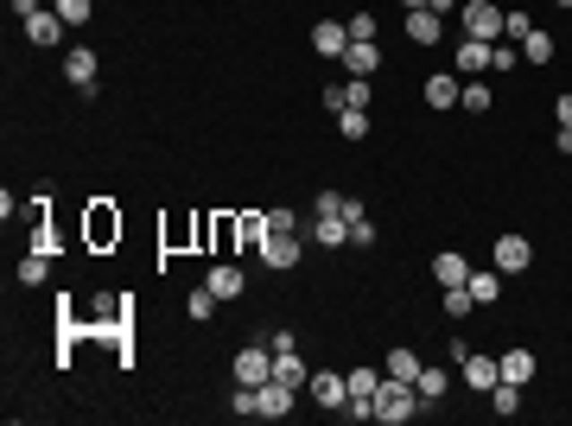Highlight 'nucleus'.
<instances>
[{
    "mask_svg": "<svg viewBox=\"0 0 572 426\" xmlns=\"http://www.w3.org/2000/svg\"><path fill=\"white\" fill-rule=\"evenodd\" d=\"M413 413H420V388L382 376V388H376V420H382V426H407Z\"/></svg>",
    "mask_w": 572,
    "mask_h": 426,
    "instance_id": "obj_1",
    "label": "nucleus"
},
{
    "mask_svg": "<svg viewBox=\"0 0 572 426\" xmlns=\"http://www.w3.org/2000/svg\"><path fill=\"white\" fill-rule=\"evenodd\" d=\"M503 26H509V13L496 7V0H464V39L496 45V39H503Z\"/></svg>",
    "mask_w": 572,
    "mask_h": 426,
    "instance_id": "obj_2",
    "label": "nucleus"
},
{
    "mask_svg": "<svg viewBox=\"0 0 572 426\" xmlns=\"http://www.w3.org/2000/svg\"><path fill=\"white\" fill-rule=\"evenodd\" d=\"M299 407V388L293 382H280V376H267L261 388H255V413L261 420H286V413H293Z\"/></svg>",
    "mask_w": 572,
    "mask_h": 426,
    "instance_id": "obj_3",
    "label": "nucleus"
},
{
    "mask_svg": "<svg viewBox=\"0 0 572 426\" xmlns=\"http://www.w3.org/2000/svg\"><path fill=\"white\" fill-rule=\"evenodd\" d=\"M299 255H306V248H299V230H273V236L261 242V255H255V261H261V267H273V274H286V267H299Z\"/></svg>",
    "mask_w": 572,
    "mask_h": 426,
    "instance_id": "obj_4",
    "label": "nucleus"
},
{
    "mask_svg": "<svg viewBox=\"0 0 572 426\" xmlns=\"http://www.w3.org/2000/svg\"><path fill=\"white\" fill-rule=\"evenodd\" d=\"M528 261H534L528 236H496V248H490V267L496 274H528Z\"/></svg>",
    "mask_w": 572,
    "mask_h": 426,
    "instance_id": "obj_5",
    "label": "nucleus"
},
{
    "mask_svg": "<svg viewBox=\"0 0 572 426\" xmlns=\"http://www.w3.org/2000/svg\"><path fill=\"white\" fill-rule=\"evenodd\" d=\"M64 77H70V90L96 96V51H90V45H70V51H64Z\"/></svg>",
    "mask_w": 572,
    "mask_h": 426,
    "instance_id": "obj_6",
    "label": "nucleus"
},
{
    "mask_svg": "<svg viewBox=\"0 0 572 426\" xmlns=\"http://www.w3.org/2000/svg\"><path fill=\"white\" fill-rule=\"evenodd\" d=\"M267 376H273V357H267L261 343H248L242 357H236V388H261Z\"/></svg>",
    "mask_w": 572,
    "mask_h": 426,
    "instance_id": "obj_7",
    "label": "nucleus"
},
{
    "mask_svg": "<svg viewBox=\"0 0 572 426\" xmlns=\"http://www.w3.org/2000/svg\"><path fill=\"white\" fill-rule=\"evenodd\" d=\"M26 39H32L39 51H51V45H64V13H57V7H39V13L26 20Z\"/></svg>",
    "mask_w": 572,
    "mask_h": 426,
    "instance_id": "obj_8",
    "label": "nucleus"
},
{
    "mask_svg": "<svg viewBox=\"0 0 572 426\" xmlns=\"http://www.w3.org/2000/svg\"><path fill=\"white\" fill-rule=\"evenodd\" d=\"M490 51H496V45H483V39H464V45L452 51V70H458L464 83H471V77H483V70H490Z\"/></svg>",
    "mask_w": 572,
    "mask_h": 426,
    "instance_id": "obj_9",
    "label": "nucleus"
},
{
    "mask_svg": "<svg viewBox=\"0 0 572 426\" xmlns=\"http://www.w3.org/2000/svg\"><path fill=\"white\" fill-rule=\"evenodd\" d=\"M458 96H464V77H458V70L426 77V109H458Z\"/></svg>",
    "mask_w": 572,
    "mask_h": 426,
    "instance_id": "obj_10",
    "label": "nucleus"
},
{
    "mask_svg": "<svg viewBox=\"0 0 572 426\" xmlns=\"http://www.w3.org/2000/svg\"><path fill=\"white\" fill-rule=\"evenodd\" d=\"M407 39H413L420 51H433V45L446 39V20H439L433 7H420V13H407Z\"/></svg>",
    "mask_w": 572,
    "mask_h": 426,
    "instance_id": "obj_11",
    "label": "nucleus"
},
{
    "mask_svg": "<svg viewBox=\"0 0 572 426\" xmlns=\"http://www.w3.org/2000/svg\"><path fill=\"white\" fill-rule=\"evenodd\" d=\"M312 51H318V57H343V51H350V26H343V20H318V26H312Z\"/></svg>",
    "mask_w": 572,
    "mask_h": 426,
    "instance_id": "obj_12",
    "label": "nucleus"
},
{
    "mask_svg": "<svg viewBox=\"0 0 572 426\" xmlns=\"http://www.w3.org/2000/svg\"><path fill=\"white\" fill-rule=\"evenodd\" d=\"M306 388H312V401H318V407H343V401H350V382H343L337 369H312V382H306Z\"/></svg>",
    "mask_w": 572,
    "mask_h": 426,
    "instance_id": "obj_13",
    "label": "nucleus"
},
{
    "mask_svg": "<svg viewBox=\"0 0 572 426\" xmlns=\"http://www.w3.org/2000/svg\"><path fill=\"white\" fill-rule=\"evenodd\" d=\"M420 369H426V363H420V350H407V343H394V350H388V363H382V376H394V382H420Z\"/></svg>",
    "mask_w": 572,
    "mask_h": 426,
    "instance_id": "obj_14",
    "label": "nucleus"
},
{
    "mask_svg": "<svg viewBox=\"0 0 572 426\" xmlns=\"http://www.w3.org/2000/svg\"><path fill=\"white\" fill-rule=\"evenodd\" d=\"M248 287V274L236 267V261H217V267H210V293H217V300H236Z\"/></svg>",
    "mask_w": 572,
    "mask_h": 426,
    "instance_id": "obj_15",
    "label": "nucleus"
},
{
    "mask_svg": "<svg viewBox=\"0 0 572 426\" xmlns=\"http://www.w3.org/2000/svg\"><path fill=\"white\" fill-rule=\"evenodd\" d=\"M90 242H96V248H108V242H121V217H115V210H108V204H96V210H90Z\"/></svg>",
    "mask_w": 572,
    "mask_h": 426,
    "instance_id": "obj_16",
    "label": "nucleus"
},
{
    "mask_svg": "<svg viewBox=\"0 0 572 426\" xmlns=\"http://www.w3.org/2000/svg\"><path fill=\"white\" fill-rule=\"evenodd\" d=\"M433 280H439V287H464V280H471V261L464 255H433Z\"/></svg>",
    "mask_w": 572,
    "mask_h": 426,
    "instance_id": "obj_17",
    "label": "nucleus"
},
{
    "mask_svg": "<svg viewBox=\"0 0 572 426\" xmlns=\"http://www.w3.org/2000/svg\"><path fill=\"white\" fill-rule=\"evenodd\" d=\"M343 70H350V77H376V70H382L376 39H369V45H350V51H343Z\"/></svg>",
    "mask_w": 572,
    "mask_h": 426,
    "instance_id": "obj_18",
    "label": "nucleus"
},
{
    "mask_svg": "<svg viewBox=\"0 0 572 426\" xmlns=\"http://www.w3.org/2000/svg\"><path fill=\"white\" fill-rule=\"evenodd\" d=\"M464 287H471V300H477V306H496V293H503V274H496V267H471Z\"/></svg>",
    "mask_w": 572,
    "mask_h": 426,
    "instance_id": "obj_19",
    "label": "nucleus"
},
{
    "mask_svg": "<svg viewBox=\"0 0 572 426\" xmlns=\"http://www.w3.org/2000/svg\"><path fill=\"white\" fill-rule=\"evenodd\" d=\"M413 388H420V401H446V395H452V369H439V363H426Z\"/></svg>",
    "mask_w": 572,
    "mask_h": 426,
    "instance_id": "obj_20",
    "label": "nucleus"
},
{
    "mask_svg": "<svg viewBox=\"0 0 572 426\" xmlns=\"http://www.w3.org/2000/svg\"><path fill=\"white\" fill-rule=\"evenodd\" d=\"M496 363H503V382H534V350H509V357H496Z\"/></svg>",
    "mask_w": 572,
    "mask_h": 426,
    "instance_id": "obj_21",
    "label": "nucleus"
},
{
    "mask_svg": "<svg viewBox=\"0 0 572 426\" xmlns=\"http://www.w3.org/2000/svg\"><path fill=\"white\" fill-rule=\"evenodd\" d=\"M273 376H280V382H293V388H306V382H312V369L293 357V350H273Z\"/></svg>",
    "mask_w": 572,
    "mask_h": 426,
    "instance_id": "obj_22",
    "label": "nucleus"
},
{
    "mask_svg": "<svg viewBox=\"0 0 572 426\" xmlns=\"http://www.w3.org/2000/svg\"><path fill=\"white\" fill-rule=\"evenodd\" d=\"M553 51H559V45H553V32H541V26L522 39V57H528V64H553Z\"/></svg>",
    "mask_w": 572,
    "mask_h": 426,
    "instance_id": "obj_23",
    "label": "nucleus"
},
{
    "mask_svg": "<svg viewBox=\"0 0 572 426\" xmlns=\"http://www.w3.org/2000/svg\"><path fill=\"white\" fill-rule=\"evenodd\" d=\"M343 382H350V401H376V388H382V369H350Z\"/></svg>",
    "mask_w": 572,
    "mask_h": 426,
    "instance_id": "obj_24",
    "label": "nucleus"
},
{
    "mask_svg": "<svg viewBox=\"0 0 572 426\" xmlns=\"http://www.w3.org/2000/svg\"><path fill=\"white\" fill-rule=\"evenodd\" d=\"M458 109H471V115H483V109H496V90L471 77V83H464V96H458Z\"/></svg>",
    "mask_w": 572,
    "mask_h": 426,
    "instance_id": "obj_25",
    "label": "nucleus"
},
{
    "mask_svg": "<svg viewBox=\"0 0 572 426\" xmlns=\"http://www.w3.org/2000/svg\"><path fill=\"white\" fill-rule=\"evenodd\" d=\"M337 134H343V140H363V134H369V109H343V115H337Z\"/></svg>",
    "mask_w": 572,
    "mask_h": 426,
    "instance_id": "obj_26",
    "label": "nucleus"
},
{
    "mask_svg": "<svg viewBox=\"0 0 572 426\" xmlns=\"http://www.w3.org/2000/svg\"><path fill=\"white\" fill-rule=\"evenodd\" d=\"M490 407H496V413H516V407H522V382H496V388H490Z\"/></svg>",
    "mask_w": 572,
    "mask_h": 426,
    "instance_id": "obj_27",
    "label": "nucleus"
},
{
    "mask_svg": "<svg viewBox=\"0 0 572 426\" xmlns=\"http://www.w3.org/2000/svg\"><path fill=\"white\" fill-rule=\"evenodd\" d=\"M51 7L64 13V26H83V20L96 13V0H51Z\"/></svg>",
    "mask_w": 572,
    "mask_h": 426,
    "instance_id": "obj_28",
    "label": "nucleus"
},
{
    "mask_svg": "<svg viewBox=\"0 0 572 426\" xmlns=\"http://www.w3.org/2000/svg\"><path fill=\"white\" fill-rule=\"evenodd\" d=\"M185 312H191V318H210V312H217V293H210V280H204V287L185 300Z\"/></svg>",
    "mask_w": 572,
    "mask_h": 426,
    "instance_id": "obj_29",
    "label": "nucleus"
},
{
    "mask_svg": "<svg viewBox=\"0 0 572 426\" xmlns=\"http://www.w3.org/2000/svg\"><path fill=\"white\" fill-rule=\"evenodd\" d=\"M45 274H51V261H45V255H26V261H20V287H39Z\"/></svg>",
    "mask_w": 572,
    "mask_h": 426,
    "instance_id": "obj_30",
    "label": "nucleus"
},
{
    "mask_svg": "<svg viewBox=\"0 0 572 426\" xmlns=\"http://www.w3.org/2000/svg\"><path fill=\"white\" fill-rule=\"evenodd\" d=\"M343 26H350V45H369V39H376V20H369V13H350Z\"/></svg>",
    "mask_w": 572,
    "mask_h": 426,
    "instance_id": "obj_31",
    "label": "nucleus"
},
{
    "mask_svg": "<svg viewBox=\"0 0 572 426\" xmlns=\"http://www.w3.org/2000/svg\"><path fill=\"white\" fill-rule=\"evenodd\" d=\"M471 306H477V300H471V287H446V312H452V318H464Z\"/></svg>",
    "mask_w": 572,
    "mask_h": 426,
    "instance_id": "obj_32",
    "label": "nucleus"
},
{
    "mask_svg": "<svg viewBox=\"0 0 572 426\" xmlns=\"http://www.w3.org/2000/svg\"><path fill=\"white\" fill-rule=\"evenodd\" d=\"M343 96H350V109H369V77H343Z\"/></svg>",
    "mask_w": 572,
    "mask_h": 426,
    "instance_id": "obj_33",
    "label": "nucleus"
},
{
    "mask_svg": "<svg viewBox=\"0 0 572 426\" xmlns=\"http://www.w3.org/2000/svg\"><path fill=\"white\" fill-rule=\"evenodd\" d=\"M318 102H325L331 115H343V109H350V96H343V83H325V90H318Z\"/></svg>",
    "mask_w": 572,
    "mask_h": 426,
    "instance_id": "obj_34",
    "label": "nucleus"
},
{
    "mask_svg": "<svg viewBox=\"0 0 572 426\" xmlns=\"http://www.w3.org/2000/svg\"><path fill=\"white\" fill-rule=\"evenodd\" d=\"M261 217H267V236H273V230H299L293 210H261Z\"/></svg>",
    "mask_w": 572,
    "mask_h": 426,
    "instance_id": "obj_35",
    "label": "nucleus"
},
{
    "mask_svg": "<svg viewBox=\"0 0 572 426\" xmlns=\"http://www.w3.org/2000/svg\"><path fill=\"white\" fill-rule=\"evenodd\" d=\"M350 242H363V248H376V223H369V217H356V223H350Z\"/></svg>",
    "mask_w": 572,
    "mask_h": 426,
    "instance_id": "obj_36",
    "label": "nucleus"
},
{
    "mask_svg": "<svg viewBox=\"0 0 572 426\" xmlns=\"http://www.w3.org/2000/svg\"><path fill=\"white\" fill-rule=\"evenodd\" d=\"M490 70H516V51H509L503 39H496V51H490Z\"/></svg>",
    "mask_w": 572,
    "mask_h": 426,
    "instance_id": "obj_37",
    "label": "nucleus"
},
{
    "mask_svg": "<svg viewBox=\"0 0 572 426\" xmlns=\"http://www.w3.org/2000/svg\"><path fill=\"white\" fill-rule=\"evenodd\" d=\"M553 121H559V127H572V90H566V96L553 102Z\"/></svg>",
    "mask_w": 572,
    "mask_h": 426,
    "instance_id": "obj_38",
    "label": "nucleus"
},
{
    "mask_svg": "<svg viewBox=\"0 0 572 426\" xmlns=\"http://www.w3.org/2000/svg\"><path fill=\"white\" fill-rule=\"evenodd\" d=\"M426 7H433V13L446 20V13H458V7H464V0H426Z\"/></svg>",
    "mask_w": 572,
    "mask_h": 426,
    "instance_id": "obj_39",
    "label": "nucleus"
},
{
    "mask_svg": "<svg viewBox=\"0 0 572 426\" xmlns=\"http://www.w3.org/2000/svg\"><path fill=\"white\" fill-rule=\"evenodd\" d=\"M553 153H572V127H559V134H553Z\"/></svg>",
    "mask_w": 572,
    "mask_h": 426,
    "instance_id": "obj_40",
    "label": "nucleus"
},
{
    "mask_svg": "<svg viewBox=\"0 0 572 426\" xmlns=\"http://www.w3.org/2000/svg\"><path fill=\"white\" fill-rule=\"evenodd\" d=\"M401 7H407V13H420V7H426V0H401Z\"/></svg>",
    "mask_w": 572,
    "mask_h": 426,
    "instance_id": "obj_41",
    "label": "nucleus"
},
{
    "mask_svg": "<svg viewBox=\"0 0 572 426\" xmlns=\"http://www.w3.org/2000/svg\"><path fill=\"white\" fill-rule=\"evenodd\" d=\"M553 7H566V13H572V0H553Z\"/></svg>",
    "mask_w": 572,
    "mask_h": 426,
    "instance_id": "obj_42",
    "label": "nucleus"
}]
</instances>
